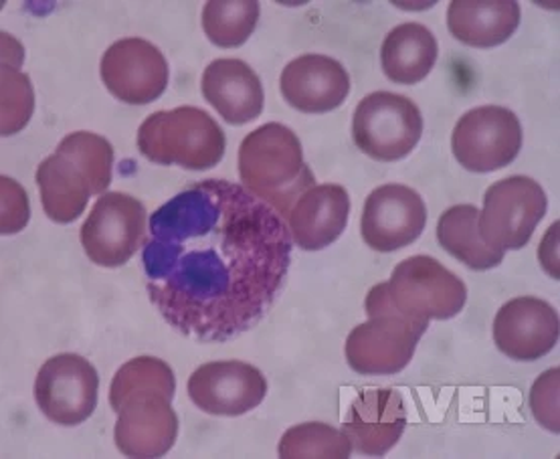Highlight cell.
Returning <instances> with one entry per match:
<instances>
[{
    "instance_id": "1",
    "label": "cell",
    "mask_w": 560,
    "mask_h": 459,
    "mask_svg": "<svg viewBox=\"0 0 560 459\" xmlns=\"http://www.w3.org/2000/svg\"><path fill=\"white\" fill-rule=\"evenodd\" d=\"M283 216L254 192L207 178L156 209L142 249L150 302L199 342H225L259 325L292 263Z\"/></svg>"
},
{
    "instance_id": "2",
    "label": "cell",
    "mask_w": 560,
    "mask_h": 459,
    "mask_svg": "<svg viewBox=\"0 0 560 459\" xmlns=\"http://www.w3.org/2000/svg\"><path fill=\"white\" fill-rule=\"evenodd\" d=\"M171 366L154 356H138L120 366L109 387V405L118 413L114 439L128 458H162L173 449L178 417Z\"/></svg>"
},
{
    "instance_id": "3",
    "label": "cell",
    "mask_w": 560,
    "mask_h": 459,
    "mask_svg": "<svg viewBox=\"0 0 560 459\" xmlns=\"http://www.w3.org/2000/svg\"><path fill=\"white\" fill-rule=\"evenodd\" d=\"M241 183L281 216L314 187L300 138L283 123H264L245 136L240 146Z\"/></svg>"
},
{
    "instance_id": "4",
    "label": "cell",
    "mask_w": 560,
    "mask_h": 459,
    "mask_svg": "<svg viewBox=\"0 0 560 459\" xmlns=\"http://www.w3.org/2000/svg\"><path fill=\"white\" fill-rule=\"evenodd\" d=\"M364 310L369 322L357 326L347 338L348 366L359 375H397L413 361L429 325L413 322L395 310L387 284L374 285Z\"/></svg>"
},
{
    "instance_id": "5",
    "label": "cell",
    "mask_w": 560,
    "mask_h": 459,
    "mask_svg": "<svg viewBox=\"0 0 560 459\" xmlns=\"http://www.w3.org/2000/svg\"><path fill=\"white\" fill-rule=\"evenodd\" d=\"M138 149L150 163L209 170L223 161L225 132L209 111L183 106L148 116L138 130Z\"/></svg>"
},
{
    "instance_id": "6",
    "label": "cell",
    "mask_w": 560,
    "mask_h": 459,
    "mask_svg": "<svg viewBox=\"0 0 560 459\" xmlns=\"http://www.w3.org/2000/svg\"><path fill=\"white\" fill-rule=\"evenodd\" d=\"M387 290L395 310L421 325L454 318L467 299L466 284L429 256L402 259L390 273Z\"/></svg>"
},
{
    "instance_id": "7",
    "label": "cell",
    "mask_w": 560,
    "mask_h": 459,
    "mask_svg": "<svg viewBox=\"0 0 560 459\" xmlns=\"http://www.w3.org/2000/svg\"><path fill=\"white\" fill-rule=\"evenodd\" d=\"M421 134V111L405 95L374 92L362 97L352 116L354 144L378 163H395L409 156Z\"/></svg>"
},
{
    "instance_id": "8",
    "label": "cell",
    "mask_w": 560,
    "mask_h": 459,
    "mask_svg": "<svg viewBox=\"0 0 560 459\" xmlns=\"http://www.w3.org/2000/svg\"><path fill=\"white\" fill-rule=\"evenodd\" d=\"M545 189L528 176H508L483 195L478 216L481 242L500 251H518L530 242L536 225L547 215Z\"/></svg>"
},
{
    "instance_id": "9",
    "label": "cell",
    "mask_w": 560,
    "mask_h": 459,
    "mask_svg": "<svg viewBox=\"0 0 560 459\" xmlns=\"http://www.w3.org/2000/svg\"><path fill=\"white\" fill-rule=\"evenodd\" d=\"M147 216L144 204L132 195H102L81 227L85 256L102 268L128 263L147 233Z\"/></svg>"
},
{
    "instance_id": "10",
    "label": "cell",
    "mask_w": 560,
    "mask_h": 459,
    "mask_svg": "<svg viewBox=\"0 0 560 459\" xmlns=\"http://www.w3.org/2000/svg\"><path fill=\"white\" fill-rule=\"evenodd\" d=\"M522 149L521 120L512 109L481 106L455 123V161L471 173H494L514 163Z\"/></svg>"
},
{
    "instance_id": "11",
    "label": "cell",
    "mask_w": 560,
    "mask_h": 459,
    "mask_svg": "<svg viewBox=\"0 0 560 459\" xmlns=\"http://www.w3.org/2000/svg\"><path fill=\"white\" fill-rule=\"evenodd\" d=\"M100 377L80 354H57L40 366L35 378V401L40 413L57 425L73 427L92 417L97 405Z\"/></svg>"
},
{
    "instance_id": "12",
    "label": "cell",
    "mask_w": 560,
    "mask_h": 459,
    "mask_svg": "<svg viewBox=\"0 0 560 459\" xmlns=\"http://www.w3.org/2000/svg\"><path fill=\"white\" fill-rule=\"evenodd\" d=\"M100 75L109 94L132 106L159 99L171 80L168 61L161 49L140 37L109 45L100 63Z\"/></svg>"
},
{
    "instance_id": "13",
    "label": "cell",
    "mask_w": 560,
    "mask_h": 459,
    "mask_svg": "<svg viewBox=\"0 0 560 459\" xmlns=\"http://www.w3.org/2000/svg\"><path fill=\"white\" fill-rule=\"evenodd\" d=\"M428 225V207L417 190L405 185L374 189L361 216L364 244L374 251L390 254L419 239Z\"/></svg>"
},
{
    "instance_id": "14",
    "label": "cell",
    "mask_w": 560,
    "mask_h": 459,
    "mask_svg": "<svg viewBox=\"0 0 560 459\" xmlns=\"http://www.w3.org/2000/svg\"><path fill=\"white\" fill-rule=\"evenodd\" d=\"M190 401L200 411L237 417L261 405L267 380L255 366L241 361H217L202 365L188 378Z\"/></svg>"
},
{
    "instance_id": "15",
    "label": "cell",
    "mask_w": 560,
    "mask_h": 459,
    "mask_svg": "<svg viewBox=\"0 0 560 459\" xmlns=\"http://www.w3.org/2000/svg\"><path fill=\"white\" fill-rule=\"evenodd\" d=\"M559 337V311L545 299L514 297L495 314V346L512 361L533 363L547 356Z\"/></svg>"
},
{
    "instance_id": "16",
    "label": "cell",
    "mask_w": 560,
    "mask_h": 459,
    "mask_svg": "<svg viewBox=\"0 0 560 459\" xmlns=\"http://www.w3.org/2000/svg\"><path fill=\"white\" fill-rule=\"evenodd\" d=\"M280 90L283 99L298 111L326 114L347 102L350 75L332 57L302 55L281 71Z\"/></svg>"
},
{
    "instance_id": "17",
    "label": "cell",
    "mask_w": 560,
    "mask_h": 459,
    "mask_svg": "<svg viewBox=\"0 0 560 459\" xmlns=\"http://www.w3.org/2000/svg\"><path fill=\"white\" fill-rule=\"evenodd\" d=\"M407 425L405 401L395 389L362 391L348 409L342 432L352 451L362 456H385L397 446Z\"/></svg>"
},
{
    "instance_id": "18",
    "label": "cell",
    "mask_w": 560,
    "mask_h": 459,
    "mask_svg": "<svg viewBox=\"0 0 560 459\" xmlns=\"http://www.w3.org/2000/svg\"><path fill=\"white\" fill-rule=\"evenodd\" d=\"M350 197L338 185H314L300 195L288 213V229L300 249L320 251L347 229Z\"/></svg>"
},
{
    "instance_id": "19",
    "label": "cell",
    "mask_w": 560,
    "mask_h": 459,
    "mask_svg": "<svg viewBox=\"0 0 560 459\" xmlns=\"http://www.w3.org/2000/svg\"><path fill=\"white\" fill-rule=\"evenodd\" d=\"M202 95L225 122H254L264 111V87L254 69L241 59H217L202 73Z\"/></svg>"
},
{
    "instance_id": "20",
    "label": "cell",
    "mask_w": 560,
    "mask_h": 459,
    "mask_svg": "<svg viewBox=\"0 0 560 459\" xmlns=\"http://www.w3.org/2000/svg\"><path fill=\"white\" fill-rule=\"evenodd\" d=\"M521 25V4L514 0H454L447 27L457 42L490 49L506 43Z\"/></svg>"
},
{
    "instance_id": "21",
    "label": "cell",
    "mask_w": 560,
    "mask_h": 459,
    "mask_svg": "<svg viewBox=\"0 0 560 459\" xmlns=\"http://www.w3.org/2000/svg\"><path fill=\"white\" fill-rule=\"evenodd\" d=\"M37 185L40 203L47 216L55 223H73L88 209L90 197H94L88 176L80 166L67 156L55 152L37 168Z\"/></svg>"
},
{
    "instance_id": "22",
    "label": "cell",
    "mask_w": 560,
    "mask_h": 459,
    "mask_svg": "<svg viewBox=\"0 0 560 459\" xmlns=\"http://www.w3.org/2000/svg\"><path fill=\"white\" fill-rule=\"evenodd\" d=\"M438 39L419 23L393 28L381 47V63L390 82L415 85L423 82L438 61Z\"/></svg>"
},
{
    "instance_id": "23",
    "label": "cell",
    "mask_w": 560,
    "mask_h": 459,
    "mask_svg": "<svg viewBox=\"0 0 560 459\" xmlns=\"http://www.w3.org/2000/svg\"><path fill=\"white\" fill-rule=\"evenodd\" d=\"M480 211L474 204L450 207L438 221L441 247L476 271L492 270L504 261V251L483 244L478 229Z\"/></svg>"
},
{
    "instance_id": "24",
    "label": "cell",
    "mask_w": 560,
    "mask_h": 459,
    "mask_svg": "<svg viewBox=\"0 0 560 459\" xmlns=\"http://www.w3.org/2000/svg\"><path fill=\"white\" fill-rule=\"evenodd\" d=\"M25 49L11 35L2 33V136H13L27 126L35 94L27 73L19 71Z\"/></svg>"
},
{
    "instance_id": "25",
    "label": "cell",
    "mask_w": 560,
    "mask_h": 459,
    "mask_svg": "<svg viewBox=\"0 0 560 459\" xmlns=\"http://www.w3.org/2000/svg\"><path fill=\"white\" fill-rule=\"evenodd\" d=\"M259 21L255 0H211L202 9V28L217 47H240L254 35Z\"/></svg>"
},
{
    "instance_id": "26",
    "label": "cell",
    "mask_w": 560,
    "mask_h": 459,
    "mask_svg": "<svg viewBox=\"0 0 560 459\" xmlns=\"http://www.w3.org/2000/svg\"><path fill=\"white\" fill-rule=\"evenodd\" d=\"M55 152L63 154L71 163L80 166L83 175L88 176L94 195H106L112 183L114 149L104 136L94 132H73L59 142Z\"/></svg>"
},
{
    "instance_id": "27",
    "label": "cell",
    "mask_w": 560,
    "mask_h": 459,
    "mask_svg": "<svg viewBox=\"0 0 560 459\" xmlns=\"http://www.w3.org/2000/svg\"><path fill=\"white\" fill-rule=\"evenodd\" d=\"M280 458H348L352 444L347 433L326 423H302L281 435Z\"/></svg>"
},
{
    "instance_id": "28",
    "label": "cell",
    "mask_w": 560,
    "mask_h": 459,
    "mask_svg": "<svg viewBox=\"0 0 560 459\" xmlns=\"http://www.w3.org/2000/svg\"><path fill=\"white\" fill-rule=\"evenodd\" d=\"M559 380L560 370L550 368L542 377L534 382L530 391V407H533L534 419L547 427L548 432H560L559 419Z\"/></svg>"
},
{
    "instance_id": "29",
    "label": "cell",
    "mask_w": 560,
    "mask_h": 459,
    "mask_svg": "<svg viewBox=\"0 0 560 459\" xmlns=\"http://www.w3.org/2000/svg\"><path fill=\"white\" fill-rule=\"evenodd\" d=\"M2 185V235L25 229L28 223V199L25 189L9 176L0 178Z\"/></svg>"
}]
</instances>
